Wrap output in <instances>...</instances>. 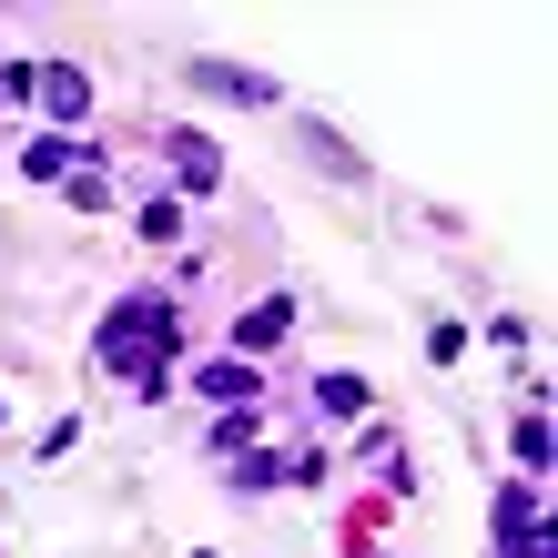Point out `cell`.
<instances>
[{
  "instance_id": "obj_1",
  "label": "cell",
  "mask_w": 558,
  "mask_h": 558,
  "mask_svg": "<svg viewBox=\"0 0 558 558\" xmlns=\"http://www.w3.org/2000/svg\"><path fill=\"white\" fill-rule=\"evenodd\" d=\"M173 345H183V315H173V294H162V284L122 294V305L102 315V336H92V355H102L122 386H143V397H162V386H173V366H162Z\"/></svg>"
},
{
  "instance_id": "obj_2",
  "label": "cell",
  "mask_w": 558,
  "mask_h": 558,
  "mask_svg": "<svg viewBox=\"0 0 558 558\" xmlns=\"http://www.w3.org/2000/svg\"><path fill=\"white\" fill-rule=\"evenodd\" d=\"M31 102H41L61 133H82V122H92V72H82V61H41V72H31Z\"/></svg>"
},
{
  "instance_id": "obj_3",
  "label": "cell",
  "mask_w": 558,
  "mask_h": 558,
  "mask_svg": "<svg viewBox=\"0 0 558 558\" xmlns=\"http://www.w3.org/2000/svg\"><path fill=\"white\" fill-rule=\"evenodd\" d=\"M183 82L214 92V102H254V112L284 102V82H275V72H244V61H183Z\"/></svg>"
},
{
  "instance_id": "obj_4",
  "label": "cell",
  "mask_w": 558,
  "mask_h": 558,
  "mask_svg": "<svg viewBox=\"0 0 558 558\" xmlns=\"http://www.w3.org/2000/svg\"><path fill=\"white\" fill-rule=\"evenodd\" d=\"M162 153H173V183H183V193H214V183H223L214 133H162Z\"/></svg>"
},
{
  "instance_id": "obj_5",
  "label": "cell",
  "mask_w": 558,
  "mask_h": 558,
  "mask_svg": "<svg viewBox=\"0 0 558 558\" xmlns=\"http://www.w3.org/2000/svg\"><path fill=\"white\" fill-rule=\"evenodd\" d=\"M284 325H294V305H284V294H275V305H244V325H234V355L254 366L265 345H284Z\"/></svg>"
},
{
  "instance_id": "obj_6",
  "label": "cell",
  "mask_w": 558,
  "mask_h": 558,
  "mask_svg": "<svg viewBox=\"0 0 558 558\" xmlns=\"http://www.w3.org/2000/svg\"><path fill=\"white\" fill-rule=\"evenodd\" d=\"M193 386H204L214 407H244V397H254V366H244V355H214V366L193 376Z\"/></svg>"
},
{
  "instance_id": "obj_7",
  "label": "cell",
  "mask_w": 558,
  "mask_h": 558,
  "mask_svg": "<svg viewBox=\"0 0 558 558\" xmlns=\"http://www.w3.org/2000/svg\"><path fill=\"white\" fill-rule=\"evenodd\" d=\"M538 538V487H498V548Z\"/></svg>"
},
{
  "instance_id": "obj_8",
  "label": "cell",
  "mask_w": 558,
  "mask_h": 558,
  "mask_svg": "<svg viewBox=\"0 0 558 558\" xmlns=\"http://www.w3.org/2000/svg\"><path fill=\"white\" fill-rule=\"evenodd\" d=\"M72 162H82V153H72V133H41V143L21 153V173H31V183H61Z\"/></svg>"
},
{
  "instance_id": "obj_9",
  "label": "cell",
  "mask_w": 558,
  "mask_h": 558,
  "mask_svg": "<svg viewBox=\"0 0 558 558\" xmlns=\"http://www.w3.org/2000/svg\"><path fill=\"white\" fill-rule=\"evenodd\" d=\"M61 193H72V204H92V214H102V204H112V173H102V162H92V153H82V162H72V173H61Z\"/></svg>"
},
{
  "instance_id": "obj_10",
  "label": "cell",
  "mask_w": 558,
  "mask_h": 558,
  "mask_svg": "<svg viewBox=\"0 0 558 558\" xmlns=\"http://www.w3.org/2000/svg\"><path fill=\"white\" fill-rule=\"evenodd\" d=\"M508 447H518V468H529V477H538L548 457H558V437H548V416H518V437H508Z\"/></svg>"
},
{
  "instance_id": "obj_11",
  "label": "cell",
  "mask_w": 558,
  "mask_h": 558,
  "mask_svg": "<svg viewBox=\"0 0 558 558\" xmlns=\"http://www.w3.org/2000/svg\"><path fill=\"white\" fill-rule=\"evenodd\" d=\"M315 407L325 416H355V407H366V386H355V376H315Z\"/></svg>"
},
{
  "instance_id": "obj_12",
  "label": "cell",
  "mask_w": 558,
  "mask_h": 558,
  "mask_svg": "<svg viewBox=\"0 0 558 558\" xmlns=\"http://www.w3.org/2000/svg\"><path fill=\"white\" fill-rule=\"evenodd\" d=\"M305 153H315V162H336V173H355V153H345L336 133H325V122H305Z\"/></svg>"
},
{
  "instance_id": "obj_13",
  "label": "cell",
  "mask_w": 558,
  "mask_h": 558,
  "mask_svg": "<svg viewBox=\"0 0 558 558\" xmlns=\"http://www.w3.org/2000/svg\"><path fill=\"white\" fill-rule=\"evenodd\" d=\"M508 558H548V538H518V548H508Z\"/></svg>"
},
{
  "instance_id": "obj_14",
  "label": "cell",
  "mask_w": 558,
  "mask_h": 558,
  "mask_svg": "<svg viewBox=\"0 0 558 558\" xmlns=\"http://www.w3.org/2000/svg\"><path fill=\"white\" fill-rule=\"evenodd\" d=\"M0 416H11V407H0Z\"/></svg>"
}]
</instances>
